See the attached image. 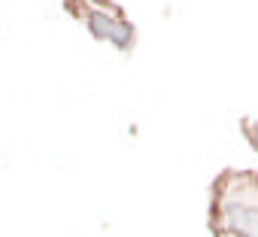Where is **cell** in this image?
Listing matches in <instances>:
<instances>
[{"label":"cell","mask_w":258,"mask_h":237,"mask_svg":"<svg viewBox=\"0 0 258 237\" xmlns=\"http://www.w3.org/2000/svg\"><path fill=\"white\" fill-rule=\"evenodd\" d=\"M207 228L213 237H258V170H219L210 183Z\"/></svg>","instance_id":"cell-1"},{"label":"cell","mask_w":258,"mask_h":237,"mask_svg":"<svg viewBox=\"0 0 258 237\" xmlns=\"http://www.w3.org/2000/svg\"><path fill=\"white\" fill-rule=\"evenodd\" d=\"M64 10L85 25V31L100 40L112 43L118 52H131L137 43V28L124 16V7L115 0H64Z\"/></svg>","instance_id":"cell-2"},{"label":"cell","mask_w":258,"mask_h":237,"mask_svg":"<svg viewBox=\"0 0 258 237\" xmlns=\"http://www.w3.org/2000/svg\"><path fill=\"white\" fill-rule=\"evenodd\" d=\"M240 131H243V137L249 140V146L258 152V118H252V115H243V118H240Z\"/></svg>","instance_id":"cell-3"}]
</instances>
